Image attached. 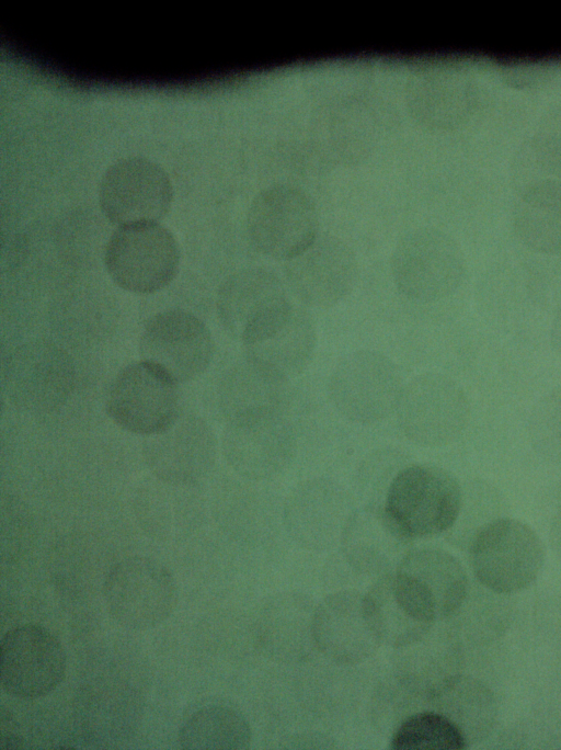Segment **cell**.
<instances>
[{
	"mask_svg": "<svg viewBox=\"0 0 561 750\" xmlns=\"http://www.w3.org/2000/svg\"><path fill=\"white\" fill-rule=\"evenodd\" d=\"M214 340L206 325L184 310L152 316L139 340L142 361L153 365L175 383L203 374L214 355Z\"/></svg>",
	"mask_w": 561,
	"mask_h": 750,
	"instance_id": "16",
	"label": "cell"
},
{
	"mask_svg": "<svg viewBox=\"0 0 561 750\" xmlns=\"http://www.w3.org/2000/svg\"><path fill=\"white\" fill-rule=\"evenodd\" d=\"M221 448L227 463L240 476L265 480L290 463L296 438L282 409L242 411L231 414Z\"/></svg>",
	"mask_w": 561,
	"mask_h": 750,
	"instance_id": "10",
	"label": "cell"
},
{
	"mask_svg": "<svg viewBox=\"0 0 561 750\" xmlns=\"http://www.w3.org/2000/svg\"><path fill=\"white\" fill-rule=\"evenodd\" d=\"M294 307L280 279L264 268L232 273L217 294L221 325L244 346L271 334L288 319Z\"/></svg>",
	"mask_w": 561,
	"mask_h": 750,
	"instance_id": "6",
	"label": "cell"
},
{
	"mask_svg": "<svg viewBox=\"0 0 561 750\" xmlns=\"http://www.w3.org/2000/svg\"><path fill=\"white\" fill-rule=\"evenodd\" d=\"M66 667L61 643L43 626H16L0 641V683L14 697L35 700L51 693L64 681Z\"/></svg>",
	"mask_w": 561,
	"mask_h": 750,
	"instance_id": "15",
	"label": "cell"
},
{
	"mask_svg": "<svg viewBox=\"0 0 561 750\" xmlns=\"http://www.w3.org/2000/svg\"><path fill=\"white\" fill-rule=\"evenodd\" d=\"M343 493L327 480H311L293 492L287 518L295 535L309 545L329 542L339 526L344 529L348 516H343Z\"/></svg>",
	"mask_w": 561,
	"mask_h": 750,
	"instance_id": "25",
	"label": "cell"
},
{
	"mask_svg": "<svg viewBox=\"0 0 561 750\" xmlns=\"http://www.w3.org/2000/svg\"><path fill=\"white\" fill-rule=\"evenodd\" d=\"M411 542L387 515L383 507L368 505L348 516L341 534L344 556L363 573L386 575L399 565Z\"/></svg>",
	"mask_w": 561,
	"mask_h": 750,
	"instance_id": "21",
	"label": "cell"
},
{
	"mask_svg": "<svg viewBox=\"0 0 561 750\" xmlns=\"http://www.w3.org/2000/svg\"><path fill=\"white\" fill-rule=\"evenodd\" d=\"M403 384L397 365L374 350L345 355L329 382L330 398L346 419L362 423L383 420L397 410Z\"/></svg>",
	"mask_w": 561,
	"mask_h": 750,
	"instance_id": "8",
	"label": "cell"
},
{
	"mask_svg": "<svg viewBox=\"0 0 561 750\" xmlns=\"http://www.w3.org/2000/svg\"><path fill=\"white\" fill-rule=\"evenodd\" d=\"M462 504L458 480L447 470L413 464L391 479L383 509L409 539L437 536L457 521Z\"/></svg>",
	"mask_w": 561,
	"mask_h": 750,
	"instance_id": "1",
	"label": "cell"
},
{
	"mask_svg": "<svg viewBox=\"0 0 561 750\" xmlns=\"http://www.w3.org/2000/svg\"><path fill=\"white\" fill-rule=\"evenodd\" d=\"M103 596L110 616L130 630L152 629L165 622L178 604V587L160 561L131 556L113 565L105 576Z\"/></svg>",
	"mask_w": 561,
	"mask_h": 750,
	"instance_id": "4",
	"label": "cell"
},
{
	"mask_svg": "<svg viewBox=\"0 0 561 750\" xmlns=\"http://www.w3.org/2000/svg\"><path fill=\"white\" fill-rule=\"evenodd\" d=\"M316 606L307 596L284 593L274 596L262 610L257 636L266 654L275 660L298 662L314 645L312 622Z\"/></svg>",
	"mask_w": 561,
	"mask_h": 750,
	"instance_id": "22",
	"label": "cell"
},
{
	"mask_svg": "<svg viewBox=\"0 0 561 750\" xmlns=\"http://www.w3.org/2000/svg\"><path fill=\"white\" fill-rule=\"evenodd\" d=\"M106 412L122 429L146 436L170 427L180 416L176 383L153 365L129 364L114 377Z\"/></svg>",
	"mask_w": 561,
	"mask_h": 750,
	"instance_id": "13",
	"label": "cell"
},
{
	"mask_svg": "<svg viewBox=\"0 0 561 750\" xmlns=\"http://www.w3.org/2000/svg\"><path fill=\"white\" fill-rule=\"evenodd\" d=\"M247 229L253 246L263 254L288 261L319 237V217L312 200L299 188L274 184L252 200Z\"/></svg>",
	"mask_w": 561,
	"mask_h": 750,
	"instance_id": "7",
	"label": "cell"
},
{
	"mask_svg": "<svg viewBox=\"0 0 561 750\" xmlns=\"http://www.w3.org/2000/svg\"><path fill=\"white\" fill-rule=\"evenodd\" d=\"M407 104L422 125L448 129L465 122L478 103V87L461 68L431 64L417 68L407 83Z\"/></svg>",
	"mask_w": 561,
	"mask_h": 750,
	"instance_id": "19",
	"label": "cell"
},
{
	"mask_svg": "<svg viewBox=\"0 0 561 750\" xmlns=\"http://www.w3.org/2000/svg\"><path fill=\"white\" fill-rule=\"evenodd\" d=\"M364 111L355 107L333 110L327 117L325 138L333 143V149L337 148L336 155L348 158L364 154L369 139V118Z\"/></svg>",
	"mask_w": 561,
	"mask_h": 750,
	"instance_id": "31",
	"label": "cell"
},
{
	"mask_svg": "<svg viewBox=\"0 0 561 750\" xmlns=\"http://www.w3.org/2000/svg\"><path fill=\"white\" fill-rule=\"evenodd\" d=\"M511 175L517 193L539 184H561V137L539 134L526 139L514 155Z\"/></svg>",
	"mask_w": 561,
	"mask_h": 750,
	"instance_id": "29",
	"label": "cell"
},
{
	"mask_svg": "<svg viewBox=\"0 0 561 750\" xmlns=\"http://www.w3.org/2000/svg\"><path fill=\"white\" fill-rule=\"evenodd\" d=\"M173 186L165 170L145 157H126L112 163L99 186L102 213L119 226L158 223L169 212Z\"/></svg>",
	"mask_w": 561,
	"mask_h": 750,
	"instance_id": "12",
	"label": "cell"
},
{
	"mask_svg": "<svg viewBox=\"0 0 561 750\" xmlns=\"http://www.w3.org/2000/svg\"><path fill=\"white\" fill-rule=\"evenodd\" d=\"M180 260L175 237L158 223L119 226L104 251L110 277L136 294H152L168 286L178 274Z\"/></svg>",
	"mask_w": 561,
	"mask_h": 750,
	"instance_id": "5",
	"label": "cell"
},
{
	"mask_svg": "<svg viewBox=\"0 0 561 750\" xmlns=\"http://www.w3.org/2000/svg\"><path fill=\"white\" fill-rule=\"evenodd\" d=\"M469 401L462 388L439 373H423L403 387L398 421L409 440L425 446L454 441L467 424Z\"/></svg>",
	"mask_w": 561,
	"mask_h": 750,
	"instance_id": "11",
	"label": "cell"
},
{
	"mask_svg": "<svg viewBox=\"0 0 561 750\" xmlns=\"http://www.w3.org/2000/svg\"><path fill=\"white\" fill-rule=\"evenodd\" d=\"M316 345L317 327L312 316L295 306L282 326L244 350L248 361L288 382L308 366Z\"/></svg>",
	"mask_w": 561,
	"mask_h": 750,
	"instance_id": "23",
	"label": "cell"
},
{
	"mask_svg": "<svg viewBox=\"0 0 561 750\" xmlns=\"http://www.w3.org/2000/svg\"><path fill=\"white\" fill-rule=\"evenodd\" d=\"M369 623L381 644L399 648L412 643L434 624L416 616L401 598L393 572L380 576L365 594Z\"/></svg>",
	"mask_w": 561,
	"mask_h": 750,
	"instance_id": "26",
	"label": "cell"
},
{
	"mask_svg": "<svg viewBox=\"0 0 561 750\" xmlns=\"http://www.w3.org/2000/svg\"><path fill=\"white\" fill-rule=\"evenodd\" d=\"M178 739L186 750H237L249 746L251 729L239 711L214 704L187 717Z\"/></svg>",
	"mask_w": 561,
	"mask_h": 750,
	"instance_id": "27",
	"label": "cell"
},
{
	"mask_svg": "<svg viewBox=\"0 0 561 750\" xmlns=\"http://www.w3.org/2000/svg\"><path fill=\"white\" fill-rule=\"evenodd\" d=\"M551 339L554 349L561 356V307L558 309L552 321Z\"/></svg>",
	"mask_w": 561,
	"mask_h": 750,
	"instance_id": "32",
	"label": "cell"
},
{
	"mask_svg": "<svg viewBox=\"0 0 561 750\" xmlns=\"http://www.w3.org/2000/svg\"><path fill=\"white\" fill-rule=\"evenodd\" d=\"M312 633L316 647L331 660L357 664L381 645L365 606V594L345 590L324 598L314 609Z\"/></svg>",
	"mask_w": 561,
	"mask_h": 750,
	"instance_id": "20",
	"label": "cell"
},
{
	"mask_svg": "<svg viewBox=\"0 0 561 750\" xmlns=\"http://www.w3.org/2000/svg\"><path fill=\"white\" fill-rule=\"evenodd\" d=\"M390 268L398 291L421 303L450 296L459 288L466 273L459 245L448 234L433 227L403 235L392 251Z\"/></svg>",
	"mask_w": 561,
	"mask_h": 750,
	"instance_id": "3",
	"label": "cell"
},
{
	"mask_svg": "<svg viewBox=\"0 0 561 750\" xmlns=\"http://www.w3.org/2000/svg\"><path fill=\"white\" fill-rule=\"evenodd\" d=\"M469 559L474 577L483 587L495 593L512 594L536 581L543 566L545 548L528 524L500 518L474 534Z\"/></svg>",
	"mask_w": 561,
	"mask_h": 750,
	"instance_id": "2",
	"label": "cell"
},
{
	"mask_svg": "<svg viewBox=\"0 0 561 750\" xmlns=\"http://www.w3.org/2000/svg\"><path fill=\"white\" fill-rule=\"evenodd\" d=\"M466 736L447 715L421 712L405 718L392 735L390 748L394 750H461Z\"/></svg>",
	"mask_w": 561,
	"mask_h": 750,
	"instance_id": "28",
	"label": "cell"
},
{
	"mask_svg": "<svg viewBox=\"0 0 561 750\" xmlns=\"http://www.w3.org/2000/svg\"><path fill=\"white\" fill-rule=\"evenodd\" d=\"M3 382L15 407L28 413H48L70 397L76 370L64 349L47 340H32L10 353Z\"/></svg>",
	"mask_w": 561,
	"mask_h": 750,
	"instance_id": "9",
	"label": "cell"
},
{
	"mask_svg": "<svg viewBox=\"0 0 561 750\" xmlns=\"http://www.w3.org/2000/svg\"><path fill=\"white\" fill-rule=\"evenodd\" d=\"M142 457L154 478L193 486L208 475L215 463L216 438L204 420L179 416L170 427L146 438Z\"/></svg>",
	"mask_w": 561,
	"mask_h": 750,
	"instance_id": "18",
	"label": "cell"
},
{
	"mask_svg": "<svg viewBox=\"0 0 561 750\" xmlns=\"http://www.w3.org/2000/svg\"><path fill=\"white\" fill-rule=\"evenodd\" d=\"M186 487L154 478L137 499L140 523L156 535L175 532L186 507V498L182 495Z\"/></svg>",
	"mask_w": 561,
	"mask_h": 750,
	"instance_id": "30",
	"label": "cell"
},
{
	"mask_svg": "<svg viewBox=\"0 0 561 750\" xmlns=\"http://www.w3.org/2000/svg\"><path fill=\"white\" fill-rule=\"evenodd\" d=\"M517 195L513 227L519 241L538 253H561V184H539Z\"/></svg>",
	"mask_w": 561,
	"mask_h": 750,
	"instance_id": "24",
	"label": "cell"
},
{
	"mask_svg": "<svg viewBox=\"0 0 561 750\" xmlns=\"http://www.w3.org/2000/svg\"><path fill=\"white\" fill-rule=\"evenodd\" d=\"M393 578L412 612L430 624L457 612L468 590L460 561L448 552L433 547L409 550Z\"/></svg>",
	"mask_w": 561,
	"mask_h": 750,
	"instance_id": "14",
	"label": "cell"
},
{
	"mask_svg": "<svg viewBox=\"0 0 561 750\" xmlns=\"http://www.w3.org/2000/svg\"><path fill=\"white\" fill-rule=\"evenodd\" d=\"M285 276L291 292L305 305L330 308L354 289L359 268L353 251L334 237H318L286 261Z\"/></svg>",
	"mask_w": 561,
	"mask_h": 750,
	"instance_id": "17",
	"label": "cell"
}]
</instances>
